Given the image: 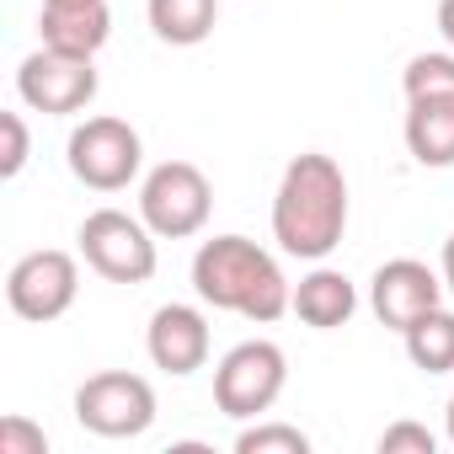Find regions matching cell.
Here are the masks:
<instances>
[{
	"label": "cell",
	"instance_id": "cb8c5ba5",
	"mask_svg": "<svg viewBox=\"0 0 454 454\" xmlns=\"http://www.w3.org/2000/svg\"><path fill=\"white\" fill-rule=\"evenodd\" d=\"M443 433H449V443H454V395H449V406H443Z\"/></svg>",
	"mask_w": 454,
	"mask_h": 454
},
{
	"label": "cell",
	"instance_id": "9c48e42d",
	"mask_svg": "<svg viewBox=\"0 0 454 454\" xmlns=\"http://www.w3.org/2000/svg\"><path fill=\"white\" fill-rule=\"evenodd\" d=\"M81 294V262L59 247H43V252H27L12 273H6V305L22 316V321H59Z\"/></svg>",
	"mask_w": 454,
	"mask_h": 454
},
{
	"label": "cell",
	"instance_id": "8fae6325",
	"mask_svg": "<svg viewBox=\"0 0 454 454\" xmlns=\"http://www.w3.org/2000/svg\"><path fill=\"white\" fill-rule=\"evenodd\" d=\"M208 348H214V337H208V316H203L198 305H176V300H171V305H160V310L150 316L145 353H150L155 369L187 380V374H198V369L208 364Z\"/></svg>",
	"mask_w": 454,
	"mask_h": 454
},
{
	"label": "cell",
	"instance_id": "277c9868",
	"mask_svg": "<svg viewBox=\"0 0 454 454\" xmlns=\"http://www.w3.org/2000/svg\"><path fill=\"white\" fill-rule=\"evenodd\" d=\"M284 385H289V358L268 337L236 342L214 364V406L224 417H236V422H257L262 411H273Z\"/></svg>",
	"mask_w": 454,
	"mask_h": 454
},
{
	"label": "cell",
	"instance_id": "44dd1931",
	"mask_svg": "<svg viewBox=\"0 0 454 454\" xmlns=\"http://www.w3.org/2000/svg\"><path fill=\"white\" fill-rule=\"evenodd\" d=\"M438 438L422 427V422H390L380 433V454H433Z\"/></svg>",
	"mask_w": 454,
	"mask_h": 454
},
{
	"label": "cell",
	"instance_id": "7c38bea8",
	"mask_svg": "<svg viewBox=\"0 0 454 454\" xmlns=\"http://www.w3.org/2000/svg\"><path fill=\"white\" fill-rule=\"evenodd\" d=\"M38 38H43V49L97 59L113 38V12H107V0H43Z\"/></svg>",
	"mask_w": 454,
	"mask_h": 454
},
{
	"label": "cell",
	"instance_id": "30bf717a",
	"mask_svg": "<svg viewBox=\"0 0 454 454\" xmlns=\"http://www.w3.org/2000/svg\"><path fill=\"white\" fill-rule=\"evenodd\" d=\"M438 305H443V273H433L417 257H390L369 278V310L390 332H406L411 321H422Z\"/></svg>",
	"mask_w": 454,
	"mask_h": 454
},
{
	"label": "cell",
	"instance_id": "2e32d148",
	"mask_svg": "<svg viewBox=\"0 0 454 454\" xmlns=\"http://www.w3.org/2000/svg\"><path fill=\"white\" fill-rule=\"evenodd\" d=\"M401 342H406V358L422 369V374H449L454 369V310H427L422 321H411L406 332H401Z\"/></svg>",
	"mask_w": 454,
	"mask_h": 454
},
{
	"label": "cell",
	"instance_id": "e0dca14e",
	"mask_svg": "<svg viewBox=\"0 0 454 454\" xmlns=\"http://www.w3.org/2000/svg\"><path fill=\"white\" fill-rule=\"evenodd\" d=\"M236 454H310V433H300L294 422H257L241 427Z\"/></svg>",
	"mask_w": 454,
	"mask_h": 454
},
{
	"label": "cell",
	"instance_id": "52a82bcc",
	"mask_svg": "<svg viewBox=\"0 0 454 454\" xmlns=\"http://www.w3.org/2000/svg\"><path fill=\"white\" fill-rule=\"evenodd\" d=\"M75 422L97 438H139L155 422V390L145 374L102 369L75 390Z\"/></svg>",
	"mask_w": 454,
	"mask_h": 454
},
{
	"label": "cell",
	"instance_id": "ac0fdd59",
	"mask_svg": "<svg viewBox=\"0 0 454 454\" xmlns=\"http://www.w3.org/2000/svg\"><path fill=\"white\" fill-rule=\"evenodd\" d=\"M406 86V102L411 97H449L454 91V54H417L401 75Z\"/></svg>",
	"mask_w": 454,
	"mask_h": 454
},
{
	"label": "cell",
	"instance_id": "5b68a950",
	"mask_svg": "<svg viewBox=\"0 0 454 454\" xmlns=\"http://www.w3.org/2000/svg\"><path fill=\"white\" fill-rule=\"evenodd\" d=\"M65 160H70V176L86 182L91 192H123L145 166V139L134 123L102 113V118H86L70 129Z\"/></svg>",
	"mask_w": 454,
	"mask_h": 454
},
{
	"label": "cell",
	"instance_id": "7402d4cb",
	"mask_svg": "<svg viewBox=\"0 0 454 454\" xmlns=\"http://www.w3.org/2000/svg\"><path fill=\"white\" fill-rule=\"evenodd\" d=\"M438 33H443V43L454 49V0H438Z\"/></svg>",
	"mask_w": 454,
	"mask_h": 454
},
{
	"label": "cell",
	"instance_id": "d6986e66",
	"mask_svg": "<svg viewBox=\"0 0 454 454\" xmlns=\"http://www.w3.org/2000/svg\"><path fill=\"white\" fill-rule=\"evenodd\" d=\"M0 134H6V150H0V176H22L27 155H33V134H27V118L22 113H0Z\"/></svg>",
	"mask_w": 454,
	"mask_h": 454
},
{
	"label": "cell",
	"instance_id": "603a6c76",
	"mask_svg": "<svg viewBox=\"0 0 454 454\" xmlns=\"http://www.w3.org/2000/svg\"><path fill=\"white\" fill-rule=\"evenodd\" d=\"M443 289L454 294V236L443 241Z\"/></svg>",
	"mask_w": 454,
	"mask_h": 454
},
{
	"label": "cell",
	"instance_id": "8992f818",
	"mask_svg": "<svg viewBox=\"0 0 454 454\" xmlns=\"http://www.w3.org/2000/svg\"><path fill=\"white\" fill-rule=\"evenodd\" d=\"M214 214V187L192 160H160L139 182V219L160 241H187L198 236Z\"/></svg>",
	"mask_w": 454,
	"mask_h": 454
},
{
	"label": "cell",
	"instance_id": "ffe728a7",
	"mask_svg": "<svg viewBox=\"0 0 454 454\" xmlns=\"http://www.w3.org/2000/svg\"><path fill=\"white\" fill-rule=\"evenodd\" d=\"M0 454H49V433L27 417H0Z\"/></svg>",
	"mask_w": 454,
	"mask_h": 454
},
{
	"label": "cell",
	"instance_id": "7a4b0ae2",
	"mask_svg": "<svg viewBox=\"0 0 454 454\" xmlns=\"http://www.w3.org/2000/svg\"><path fill=\"white\" fill-rule=\"evenodd\" d=\"M192 294L214 310L273 326L289 310L294 284L284 278V268L268 247H257L247 236H214L192 252Z\"/></svg>",
	"mask_w": 454,
	"mask_h": 454
},
{
	"label": "cell",
	"instance_id": "4fadbf2b",
	"mask_svg": "<svg viewBox=\"0 0 454 454\" xmlns=\"http://www.w3.org/2000/svg\"><path fill=\"white\" fill-rule=\"evenodd\" d=\"M289 310H294L305 326H316V332H337V326H348V321H353V310H358V289H353V278H348V273H337V268H321V262H316V268L294 284Z\"/></svg>",
	"mask_w": 454,
	"mask_h": 454
},
{
	"label": "cell",
	"instance_id": "6da1fadb",
	"mask_svg": "<svg viewBox=\"0 0 454 454\" xmlns=\"http://www.w3.org/2000/svg\"><path fill=\"white\" fill-rule=\"evenodd\" d=\"M348 231V176L332 155L305 150L284 166L278 198H273V241L284 257L326 262L342 247Z\"/></svg>",
	"mask_w": 454,
	"mask_h": 454
},
{
	"label": "cell",
	"instance_id": "9a60e30c",
	"mask_svg": "<svg viewBox=\"0 0 454 454\" xmlns=\"http://www.w3.org/2000/svg\"><path fill=\"white\" fill-rule=\"evenodd\" d=\"M145 12H150V27L160 43L171 49H192L214 33L219 22V0H145Z\"/></svg>",
	"mask_w": 454,
	"mask_h": 454
},
{
	"label": "cell",
	"instance_id": "3957f363",
	"mask_svg": "<svg viewBox=\"0 0 454 454\" xmlns=\"http://www.w3.org/2000/svg\"><path fill=\"white\" fill-rule=\"evenodd\" d=\"M75 241H81V257H86V268L97 273V278H107V284H150L155 278V231L139 219V214H123V208H91L86 219H81V231H75Z\"/></svg>",
	"mask_w": 454,
	"mask_h": 454
},
{
	"label": "cell",
	"instance_id": "ba28073f",
	"mask_svg": "<svg viewBox=\"0 0 454 454\" xmlns=\"http://www.w3.org/2000/svg\"><path fill=\"white\" fill-rule=\"evenodd\" d=\"M97 86H102L97 81V59L59 54V49H43V43L17 70V97L33 113H43V118H75V113H86L91 97H97Z\"/></svg>",
	"mask_w": 454,
	"mask_h": 454
},
{
	"label": "cell",
	"instance_id": "5bb4252c",
	"mask_svg": "<svg viewBox=\"0 0 454 454\" xmlns=\"http://www.w3.org/2000/svg\"><path fill=\"white\" fill-rule=\"evenodd\" d=\"M406 150L417 166H433V171L454 166V91L406 102Z\"/></svg>",
	"mask_w": 454,
	"mask_h": 454
}]
</instances>
